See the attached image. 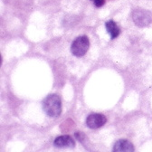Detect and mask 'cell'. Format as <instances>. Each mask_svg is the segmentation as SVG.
I'll return each instance as SVG.
<instances>
[{"label":"cell","instance_id":"30bf717a","mask_svg":"<svg viewBox=\"0 0 152 152\" xmlns=\"http://www.w3.org/2000/svg\"><path fill=\"white\" fill-rule=\"evenodd\" d=\"M91 1H93V0H91Z\"/></svg>","mask_w":152,"mask_h":152},{"label":"cell","instance_id":"ba28073f","mask_svg":"<svg viewBox=\"0 0 152 152\" xmlns=\"http://www.w3.org/2000/svg\"><path fill=\"white\" fill-rule=\"evenodd\" d=\"M74 137H75V139H77L80 142H82V143H83L84 142V140L87 139L86 138V136L83 134V132H81V131H78V132H75V134H74Z\"/></svg>","mask_w":152,"mask_h":152},{"label":"cell","instance_id":"8992f818","mask_svg":"<svg viewBox=\"0 0 152 152\" xmlns=\"http://www.w3.org/2000/svg\"><path fill=\"white\" fill-rule=\"evenodd\" d=\"M114 152H133L134 147L132 143L127 140H118L113 147Z\"/></svg>","mask_w":152,"mask_h":152},{"label":"cell","instance_id":"3957f363","mask_svg":"<svg viewBox=\"0 0 152 152\" xmlns=\"http://www.w3.org/2000/svg\"><path fill=\"white\" fill-rule=\"evenodd\" d=\"M132 20L137 26L145 27L152 23V14L145 9H135L132 12Z\"/></svg>","mask_w":152,"mask_h":152},{"label":"cell","instance_id":"277c9868","mask_svg":"<svg viewBox=\"0 0 152 152\" xmlns=\"http://www.w3.org/2000/svg\"><path fill=\"white\" fill-rule=\"evenodd\" d=\"M107 122V118L103 114L100 113H92L87 117L86 119V125L88 128L91 129H100Z\"/></svg>","mask_w":152,"mask_h":152},{"label":"cell","instance_id":"6da1fadb","mask_svg":"<svg viewBox=\"0 0 152 152\" xmlns=\"http://www.w3.org/2000/svg\"><path fill=\"white\" fill-rule=\"evenodd\" d=\"M43 110L51 118H57L62 113V101L59 95L50 94L43 101Z\"/></svg>","mask_w":152,"mask_h":152},{"label":"cell","instance_id":"9c48e42d","mask_svg":"<svg viewBox=\"0 0 152 152\" xmlns=\"http://www.w3.org/2000/svg\"><path fill=\"white\" fill-rule=\"evenodd\" d=\"M93 4L96 7H101L105 4V0H93Z\"/></svg>","mask_w":152,"mask_h":152},{"label":"cell","instance_id":"5b68a950","mask_svg":"<svg viewBox=\"0 0 152 152\" xmlns=\"http://www.w3.org/2000/svg\"><path fill=\"white\" fill-rule=\"evenodd\" d=\"M53 145L57 148H73L75 146V140L69 135H63L54 140Z\"/></svg>","mask_w":152,"mask_h":152},{"label":"cell","instance_id":"52a82bcc","mask_svg":"<svg viewBox=\"0 0 152 152\" xmlns=\"http://www.w3.org/2000/svg\"><path fill=\"white\" fill-rule=\"evenodd\" d=\"M105 27L108 32V34L110 36V39H116V38L120 35L121 34V29L117 26V24L113 20H109L105 23Z\"/></svg>","mask_w":152,"mask_h":152},{"label":"cell","instance_id":"7a4b0ae2","mask_svg":"<svg viewBox=\"0 0 152 152\" xmlns=\"http://www.w3.org/2000/svg\"><path fill=\"white\" fill-rule=\"evenodd\" d=\"M89 47H90L89 38L86 35H81L78 36L72 42L71 45V52L76 57H82L87 53Z\"/></svg>","mask_w":152,"mask_h":152}]
</instances>
